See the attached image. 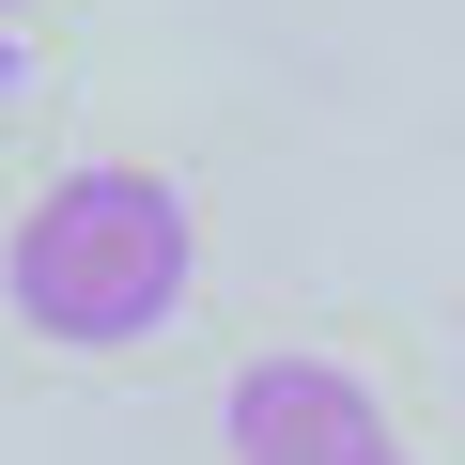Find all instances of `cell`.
Instances as JSON below:
<instances>
[{
    "label": "cell",
    "mask_w": 465,
    "mask_h": 465,
    "mask_svg": "<svg viewBox=\"0 0 465 465\" xmlns=\"http://www.w3.org/2000/svg\"><path fill=\"white\" fill-rule=\"evenodd\" d=\"M0 16H32V0H0Z\"/></svg>",
    "instance_id": "obj_3"
},
{
    "label": "cell",
    "mask_w": 465,
    "mask_h": 465,
    "mask_svg": "<svg viewBox=\"0 0 465 465\" xmlns=\"http://www.w3.org/2000/svg\"><path fill=\"white\" fill-rule=\"evenodd\" d=\"M186 264H202L186 186L140 171V155H94V171L32 186L16 249H0V295H16V326L63 341V357H124V341H155L186 311Z\"/></svg>",
    "instance_id": "obj_1"
},
{
    "label": "cell",
    "mask_w": 465,
    "mask_h": 465,
    "mask_svg": "<svg viewBox=\"0 0 465 465\" xmlns=\"http://www.w3.org/2000/svg\"><path fill=\"white\" fill-rule=\"evenodd\" d=\"M232 465H419V450L341 357H249L232 372Z\"/></svg>",
    "instance_id": "obj_2"
}]
</instances>
